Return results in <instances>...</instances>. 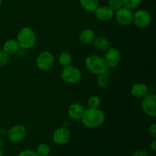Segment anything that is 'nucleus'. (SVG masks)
Masks as SVG:
<instances>
[{
    "instance_id": "obj_1",
    "label": "nucleus",
    "mask_w": 156,
    "mask_h": 156,
    "mask_svg": "<svg viewBox=\"0 0 156 156\" xmlns=\"http://www.w3.org/2000/svg\"><path fill=\"white\" fill-rule=\"evenodd\" d=\"M81 121L86 128L95 129L105 123V114L99 108H88L85 110Z\"/></svg>"
},
{
    "instance_id": "obj_2",
    "label": "nucleus",
    "mask_w": 156,
    "mask_h": 156,
    "mask_svg": "<svg viewBox=\"0 0 156 156\" xmlns=\"http://www.w3.org/2000/svg\"><path fill=\"white\" fill-rule=\"evenodd\" d=\"M85 67L91 74H102L108 71V67L103 57L98 55H91L88 56L85 59Z\"/></svg>"
},
{
    "instance_id": "obj_3",
    "label": "nucleus",
    "mask_w": 156,
    "mask_h": 156,
    "mask_svg": "<svg viewBox=\"0 0 156 156\" xmlns=\"http://www.w3.org/2000/svg\"><path fill=\"white\" fill-rule=\"evenodd\" d=\"M17 41L19 44L20 48L28 50L32 48L36 44V34L30 27H23L18 31Z\"/></svg>"
},
{
    "instance_id": "obj_4",
    "label": "nucleus",
    "mask_w": 156,
    "mask_h": 156,
    "mask_svg": "<svg viewBox=\"0 0 156 156\" xmlns=\"http://www.w3.org/2000/svg\"><path fill=\"white\" fill-rule=\"evenodd\" d=\"M61 78L66 83L75 85L82 80V73L79 68L70 65L62 69Z\"/></svg>"
},
{
    "instance_id": "obj_5",
    "label": "nucleus",
    "mask_w": 156,
    "mask_h": 156,
    "mask_svg": "<svg viewBox=\"0 0 156 156\" xmlns=\"http://www.w3.org/2000/svg\"><path fill=\"white\" fill-rule=\"evenodd\" d=\"M55 59L53 53L50 51H43L37 56L36 59V65L41 71H48L53 68Z\"/></svg>"
},
{
    "instance_id": "obj_6",
    "label": "nucleus",
    "mask_w": 156,
    "mask_h": 156,
    "mask_svg": "<svg viewBox=\"0 0 156 156\" xmlns=\"http://www.w3.org/2000/svg\"><path fill=\"white\" fill-rule=\"evenodd\" d=\"M152 22V16L150 12L146 9H140L133 13V23L140 29H145L150 25Z\"/></svg>"
},
{
    "instance_id": "obj_7",
    "label": "nucleus",
    "mask_w": 156,
    "mask_h": 156,
    "mask_svg": "<svg viewBox=\"0 0 156 156\" xmlns=\"http://www.w3.org/2000/svg\"><path fill=\"white\" fill-rule=\"evenodd\" d=\"M142 109L149 117L155 118L156 117V96L154 94H148L142 100Z\"/></svg>"
},
{
    "instance_id": "obj_8",
    "label": "nucleus",
    "mask_w": 156,
    "mask_h": 156,
    "mask_svg": "<svg viewBox=\"0 0 156 156\" xmlns=\"http://www.w3.org/2000/svg\"><path fill=\"white\" fill-rule=\"evenodd\" d=\"M104 59L108 68H115L121 60V53L120 50L116 47H111L105 52Z\"/></svg>"
},
{
    "instance_id": "obj_9",
    "label": "nucleus",
    "mask_w": 156,
    "mask_h": 156,
    "mask_svg": "<svg viewBox=\"0 0 156 156\" xmlns=\"http://www.w3.org/2000/svg\"><path fill=\"white\" fill-rule=\"evenodd\" d=\"M71 138V133L66 126H61L54 130L52 135V139L55 144L63 146L69 143Z\"/></svg>"
},
{
    "instance_id": "obj_10",
    "label": "nucleus",
    "mask_w": 156,
    "mask_h": 156,
    "mask_svg": "<svg viewBox=\"0 0 156 156\" xmlns=\"http://www.w3.org/2000/svg\"><path fill=\"white\" fill-rule=\"evenodd\" d=\"M27 129L24 125L16 124L8 130V137L13 143H18L22 141L26 136Z\"/></svg>"
},
{
    "instance_id": "obj_11",
    "label": "nucleus",
    "mask_w": 156,
    "mask_h": 156,
    "mask_svg": "<svg viewBox=\"0 0 156 156\" xmlns=\"http://www.w3.org/2000/svg\"><path fill=\"white\" fill-rule=\"evenodd\" d=\"M115 18L119 24L122 26H129L133 23V13L132 10L123 6L120 9L116 11Z\"/></svg>"
},
{
    "instance_id": "obj_12",
    "label": "nucleus",
    "mask_w": 156,
    "mask_h": 156,
    "mask_svg": "<svg viewBox=\"0 0 156 156\" xmlns=\"http://www.w3.org/2000/svg\"><path fill=\"white\" fill-rule=\"evenodd\" d=\"M94 16L102 21H108L113 18L114 12L108 5L98 6L94 12Z\"/></svg>"
},
{
    "instance_id": "obj_13",
    "label": "nucleus",
    "mask_w": 156,
    "mask_h": 156,
    "mask_svg": "<svg viewBox=\"0 0 156 156\" xmlns=\"http://www.w3.org/2000/svg\"><path fill=\"white\" fill-rule=\"evenodd\" d=\"M85 108L79 103H73L69 107L68 115L73 120H81Z\"/></svg>"
},
{
    "instance_id": "obj_14",
    "label": "nucleus",
    "mask_w": 156,
    "mask_h": 156,
    "mask_svg": "<svg viewBox=\"0 0 156 156\" xmlns=\"http://www.w3.org/2000/svg\"><path fill=\"white\" fill-rule=\"evenodd\" d=\"M131 94L136 98L143 99L149 94V87L144 83H136L131 88Z\"/></svg>"
},
{
    "instance_id": "obj_15",
    "label": "nucleus",
    "mask_w": 156,
    "mask_h": 156,
    "mask_svg": "<svg viewBox=\"0 0 156 156\" xmlns=\"http://www.w3.org/2000/svg\"><path fill=\"white\" fill-rule=\"evenodd\" d=\"M95 37V32L91 28L84 29L79 34V41L82 44H85V45L92 44Z\"/></svg>"
},
{
    "instance_id": "obj_16",
    "label": "nucleus",
    "mask_w": 156,
    "mask_h": 156,
    "mask_svg": "<svg viewBox=\"0 0 156 156\" xmlns=\"http://www.w3.org/2000/svg\"><path fill=\"white\" fill-rule=\"evenodd\" d=\"M94 47L100 52H106L111 47V43L109 40L104 37H98L93 41Z\"/></svg>"
},
{
    "instance_id": "obj_17",
    "label": "nucleus",
    "mask_w": 156,
    "mask_h": 156,
    "mask_svg": "<svg viewBox=\"0 0 156 156\" xmlns=\"http://www.w3.org/2000/svg\"><path fill=\"white\" fill-rule=\"evenodd\" d=\"M2 50L5 51L8 54H14L19 51V44L18 43L17 40L9 39L5 42Z\"/></svg>"
},
{
    "instance_id": "obj_18",
    "label": "nucleus",
    "mask_w": 156,
    "mask_h": 156,
    "mask_svg": "<svg viewBox=\"0 0 156 156\" xmlns=\"http://www.w3.org/2000/svg\"><path fill=\"white\" fill-rule=\"evenodd\" d=\"M79 4L85 11L94 13L99 6V0H79Z\"/></svg>"
},
{
    "instance_id": "obj_19",
    "label": "nucleus",
    "mask_w": 156,
    "mask_h": 156,
    "mask_svg": "<svg viewBox=\"0 0 156 156\" xmlns=\"http://www.w3.org/2000/svg\"><path fill=\"white\" fill-rule=\"evenodd\" d=\"M58 60H59V63L60 64L61 66L64 68V67L72 65L73 57H72V55L70 54V53L67 51H62L59 54Z\"/></svg>"
},
{
    "instance_id": "obj_20",
    "label": "nucleus",
    "mask_w": 156,
    "mask_h": 156,
    "mask_svg": "<svg viewBox=\"0 0 156 156\" xmlns=\"http://www.w3.org/2000/svg\"><path fill=\"white\" fill-rule=\"evenodd\" d=\"M96 82L98 87L100 88H106L110 82V71L108 70V72L102 74L98 75L97 79H96Z\"/></svg>"
},
{
    "instance_id": "obj_21",
    "label": "nucleus",
    "mask_w": 156,
    "mask_h": 156,
    "mask_svg": "<svg viewBox=\"0 0 156 156\" xmlns=\"http://www.w3.org/2000/svg\"><path fill=\"white\" fill-rule=\"evenodd\" d=\"M36 152L39 156H48L51 152V148L47 143H40L37 147Z\"/></svg>"
},
{
    "instance_id": "obj_22",
    "label": "nucleus",
    "mask_w": 156,
    "mask_h": 156,
    "mask_svg": "<svg viewBox=\"0 0 156 156\" xmlns=\"http://www.w3.org/2000/svg\"><path fill=\"white\" fill-rule=\"evenodd\" d=\"M123 1V7L133 10L136 9L140 5L143 0H122Z\"/></svg>"
},
{
    "instance_id": "obj_23",
    "label": "nucleus",
    "mask_w": 156,
    "mask_h": 156,
    "mask_svg": "<svg viewBox=\"0 0 156 156\" xmlns=\"http://www.w3.org/2000/svg\"><path fill=\"white\" fill-rule=\"evenodd\" d=\"M101 103V98L97 95L91 96L88 100V108H98L100 107Z\"/></svg>"
},
{
    "instance_id": "obj_24",
    "label": "nucleus",
    "mask_w": 156,
    "mask_h": 156,
    "mask_svg": "<svg viewBox=\"0 0 156 156\" xmlns=\"http://www.w3.org/2000/svg\"><path fill=\"white\" fill-rule=\"evenodd\" d=\"M108 6L114 12H116L123 6V1L122 0H108Z\"/></svg>"
},
{
    "instance_id": "obj_25",
    "label": "nucleus",
    "mask_w": 156,
    "mask_h": 156,
    "mask_svg": "<svg viewBox=\"0 0 156 156\" xmlns=\"http://www.w3.org/2000/svg\"><path fill=\"white\" fill-rule=\"evenodd\" d=\"M9 62V54L3 50H0V67L7 65Z\"/></svg>"
},
{
    "instance_id": "obj_26",
    "label": "nucleus",
    "mask_w": 156,
    "mask_h": 156,
    "mask_svg": "<svg viewBox=\"0 0 156 156\" xmlns=\"http://www.w3.org/2000/svg\"><path fill=\"white\" fill-rule=\"evenodd\" d=\"M18 156H39L36 151L32 150V149H25V150L21 151L19 153Z\"/></svg>"
},
{
    "instance_id": "obj_27",
    "label": "nucleus",
    "mask_w": 156,
    "mask_h": 156,
    "mask_svg": "<svg viewBox=\"0 0 156 156\" xmlns=\"http://www.w3.org/2000/svg\"><path fill=\"white\" fill-rule=\"evenodd\" d=\"M148 132H149V136L152 137V139L156 138V124L155 123H152L149 126L148 129Z\"/></svg>"
},
{
    "instance_id": "obj_28",
    "label": "nucleus",
    "mask_w": 156,
    "mask_h": 156,
    "mask_svg": "<svg viewBox=\"0 0 156 156\" xmlns=\"http://www.w3.org/2000/svg\"><path fill=\"white\" fill-rule=\"evenodd\" d=\"M131 156H149V154L145 149H137L133 152Z\"/></svg>"
},
{
    "instance_id": "obj_29",
    "label": "nucleus",
    "mask_w": 156,
    "mask_h": 156,
    "mask_svg": "<svg viewBox=\"0 0 156 156\" xmlns=\"http://www.w3.org/2000/svg\"><path fill=\"white\" fill-rule=\"evenodd\" d=\"M150 149H152L153 152H155L156 151V139H153L152 141L150 143Z\"/></svg>"
},
{
    "instance_id": "obj_30",
    "label": "nucleus",
    "mask_w": 156,
    "mask_h": 156,
    "mask_svg": "<svg viewBox=\"0 0 156 156\" xmlns=\"http://www.w3.org/2000/svg\"><path fill=\"white\" fill-rule=\"evenodd\" d=\"M5 144V140L2 138H0V147Z\"/></svg>"
},
{
    "instance_id": "obj_31",
    "label": "nucleus",
    "mask_w": 156,
    "mask_h": 156,
    "mask_svg": "<svg viewBox=\"0 0 156 156\" xmlns=\"http://www.w3.org/2000/svg\"><path fill=\"white\" fill-rule=\"evenodd\" d=\"M0 156H3V151L1 149V147H0Z\"/></svg>"
},
{
    "instance_id": "obj_32",
    "label": "nucleus",
    "mask_w": 156,
    "mask_h": 156,
    "mask_svg": "<svg viewBox=\"0 0 156 156\" xmlns=\"http://www.w3.org/2000/svg\"><path fill=\"white\" fill-rule=\"evenodd\" d=\"M2 3H3V0H0V7H1V6H2Z\"/></svg>"
},
{
    "instance_id": "obj_33",
    "label": "nucleus",
    "mask_w": 156,
    "mask_h": 156,
    "mask_svg": "<svg viewBox=\"0 0 156 156\" xmlns=\"http://www.w3.org/2000/svg\"><path fill=\"white\" fill-rule=\"evenodd\" d=\"M122 156H125V155H122Z\"/></svg>"
}]
</instances>
